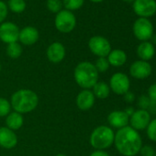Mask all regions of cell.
I'll use <instances>...</instances> for the list:
<instances>
[{
    "mask_svg": "<svg viewBox=\"0 0 156 156\" xmlns=\"http://www.w3.org/2000/svg\"><path fill=\"white\" fill-rule=\"evenodd\" d=\"M9 9L14 13H21L26 9V2L24 0H9L8 3Z\"/></svg>",
    "mask_w": 156,
    "mask_h": 156,
    "instance_id": "23",
    "label": "cell"
},
{
    "mask_svg": "<svg viewBox=\"0 0 156 156\" xmlns=\"http://www.w3.org/2000/svg\"><path fill=\"white\" fill-rule=\"evenodd\" d=\"M124 99H125V101L128 102V103H132V102L135 100V96H134L133 93L128 91L126 94H124Z\"/></svg>",
    "mask_w": 156,
    "mask_h": 156,
    "instance_id": "33",
    "label": "cell"
},
{
    "mask_svg": "<svg viewBox=\"0 0 156 156\" xmlns=\"http://www.w3.org/2000/svg\"><path fill=\"white\" fill-rule=\"evenodd\" d=\"M148 98L152 104L156 105V84H152L151 86H150L148 89Z\"/></svg>",
    "mask_w": 156,
    "mask_h": 156,
    "instance_id": "32",
    "label": "cell"
},
{
    "mask_svg": "<svg viewBox=\"0 0 156 156\" xmlns=\"http://www.w3.org/2000/svg\"><path fill=\"white\" fill-rule=\"evenodd\" d=\"M76 25L75 16L69 10L63 9L57 13L55 18V27L62 33L71 32Z\"/></svg>",
    "mask_w": 156,
    "mask_h": 156,
    "instance_id": "5",
    "label": "cell"
},
{
    "mask_svg": "<svg viewBox=\"0 0 156 156\" xmlns=\"http://www.w3.org/2000/svg\"><path fill=\"white\" fill-rule=\"evenodd\" d=\"M146 129H147L148 138L151 140L156 142V119L151 120L149 125H148V127Z\"/></svg>",
    "mask_w": 156,
    "mask_h": 156,
    "instance_id": "28",
    "label": "cell"
},
{
    "mask_svg": "<svg viewBox=\"0 0 156 156\" xmlns=\"http://www.w3.org/2000/svg\"><path fill=\"white\" fill-rule=\"evenodd\" d=\"M155 113H156V111H155Z\"/></svg>",
    "mask_w": 156,
    "mask_h": 156,
    "instance_id": "42",
    "label": "cell"
},
{
    "mask_svg": "<svg viewBox=\"0 0 156 156\" xmlns=\"http://www.w3.org/2000/svg\"><path fill=\"white\" fill-rule=\"evenodd\" d=\"M134 109H133V108H126V110H125V113L129 116V117H130L133 113H134Z\"/></svg>",
    "mask_w": 156,
    "mask_h": 156,
    "instance_id": "35",
    "label": "cell"
},
{
    "mask_svg": "<svg viewBox=\"0 0 156 156\" xmlns=\"http://www.w3.org/2000/svg\"><path fill=\"white\" fill-rule=\"evenodd\" d=\"M155 54V48L150 41H142L137 47V55L141 61L148 62Z\"/></svg>",
    "mask_w": 156,
    "mask_h": 156,
    "instance_id": "18",
    "label": "cell"
},
{
    "mask_svg": "<svg viewBox=\"0 0 156 156\" xmlns=\"http://www.w3.org/2000/svg\"><path fill=\"white\" fill-rule=\"evenodd\" d=\"M108 61L109 62V65L119 67L125 64L127 61V54L124 51L116 49L109 52V54L108 55Z\"/></svg>",
    "mask_w": 156,
    "mask_h": 156,
    "instance_id": "19",
    "label": "cell"
},
{
    "mask_svg": "<svg viewBox=\"0 0 156 156\" xmlns=\"http://www.w3.org/2000/svg\"><path fill=\"white\" fill-rule=\"evenodd\" d=\"M47 57L53 63L61 62L65 57V48L60 42L51 43L47 49Z\"/></svg>",
    "mask_w": 156,
    "mask_h": 156,
    "instance_id": "16",
    "label": "cell"
},
{
    "mask_svg": "<svg viewBox=\"0 0 156 156\" xmlns=\"http://www.w3.org/2000/svg\"><path fill=\"white\" fill-rule=\"evenodd\" d=\"M85 0H63L62 5L66 9V10L72 11V10H76L79 9L83 4Z\"/></svg>",
    "mask_w": 156,
    "mask_h": 156,
    "instance_id": "24",
    "label": "cell"
},
{
    "mask_svg": "<svg viewBox=\"0 0 156 156\" xmlns=\"http://www.w3.org/2000/svg\"><path fill=\"white\" fill-rule=\"evenodd\" d=\"M18 143V136L14 130L8 127L0 128V146L5 149H12Z\"/></svg>",
    "mask_w": 156,
    "mask_h": 156,
    "instance_id": "13",
    "label": "cell"
},
{
    "mask_svg": "<svg viewBox=\"0 0 156 156\" xmlns=\"http://www.w3.org/2000/svg\"><path fill=\"white\" fill-rule=\"evenodd\" d=\"M151 121V115L148 110L138 109L129 117L130 127L135 130L145 129Z\"/></svg>",
    "mask_w": 156,
    "mask_h": 156,
    "instance_id": "11",
    "label": "cell"
},
{
    "mask_svg": "<svg viewBox=\"0 0 156 156\" xmlns=\"http://www.w3.org/2000/svg\"><path fill=\"white\" fill-rule=\"evenodd\" d=\"M90 1L94 2V3H99V2H102L104 0H90Z\"/></svg>",
    "mask_w": 156,
    "mask_h": 156,
    "instance_id": "38",
    "label": "cell"
},
{
    "mask_svg": "<svg viewBox=\"0 0 156 156\" xmlns=\"http://www.w3.org/2000/svg\"><path fill=\"white\" fill-rule=\"evenodd\" d=\"M114 143L118 151L124 156H135L142 147L140 135L129 126L119 129L116 132Z\"/></svg>",
    "mask_w": 156,
    "mask_h": 156,
    "instance_id": "1",
    "label": "cell"
},
{
    "mask_svg": "<svg viewBox=\"0 0 156 156\" xmlns=\"http://www.w3.org/2000/svg\"><path fill=\"white\" fill-rule=\"evenodd\" d=\"M94 65L98 73H104L109 68V62L106 57H98Z\"/></svg>",
    "mask_w": 156,
    "mask_h": 156,
    "instance_id": "25",
    "label": "cell"
},
{
    "mask_svg": "<svg viewBox=\"0 0 156 156\" xmlns=\"http://www.w3.org/2000/svg\"><path fill=\"white\" fill-rule=\"evenodd\" d=\"M90 156H110V155L103 150H96L90 154Z\"/></svg>",
    "mask_w": 156,
    "mask_h": 156,
    "instance_id": "34",
    "label": "cell"
},
{
    "mask_svg": "<svg viewBox=\"0 0 156 156\" xmlns=\"http://www.w3.org/2000/svg\"><path fill=\"white\" fill-rule=\"evenodd\" d=\"M93 94L95 98H99V99H106L110 93V88L109 86H108L104 82H98L94 87H93Z\"/></svg>",
    "mask_w": 156,
    "mask_h": 156,
    "instance_id": "21",
    "label": "cell"
},
{
    "mask_svg": "<svg viewBox=\"0 0 156 156\" xmlns=\"http://www.w3.org/2000/svg\"><path fill=\"white\" fill-rule=\"evenodd\" d=\"M8 5L3 1H0V23H2L6 20L8 16Z\"/></svg>",
    "mask_w": 156,
    "mask_h": 156,
    "instance_id": "31",
    "label": "cell"
},
{
    "mask_svg": "<svg viewBox=\"0 0 156 156\" xmlns=\"http://www.w3.org/2000/svg\"><path fill=\"white\" fill-rule=\"evenodd\" d=\"M151 43L156 44V35H152L151 38Z\"/></svg>",
    "mask_w": 156,
    "mask_h": 156,
    "instance_id": "36",
    "label": "cell"
},
{
    "mask_svg": "<svg viewBox=\"0 0 156 156\" xmlns=\"http://www.w3.org/2000/svg\"><path fill=\"white\" fill-rule=\"evenodd\" d=\"M133 34L141 41H148L153 35V25L148 20L144 18H139L133 24Z\"/></svg>",
    "mask_w": 156,
    "mask_h": 156,
    "instance_id": "6",
    "label": "cell"
},
{
    "mask_svg": "<svg viewBox=\"0 0 156 156\" xmlns=\"http://www.w3.org/2000/svg\"><path fill=\"white\" fill-rule=\"evenodd\" d=\"M108 121L111 127L119 129L128 126L129 122V117L125 113V111L115 110L109 113L108 116Z\"/></svg>",
    "mask_w": 156,
    "mask_h": 156,
    "instance_id": "15",
    "label": "cell"
},
{
    "mask_svg": "<svg viewBox=\"0 0 156 156\" xmlns=\"http://www.w3.org/2000/svg\"><path fill=\"white\" fill-rule=\"evenodd\" d=\"M133 11L140 18L148 19L156 13L155 0H135L132 5Z\"/></svg>",
    "mask_w": 156,
    "mask_h": 156,
    "instance_id": "9",
    "label": "cell"
},
{
    "mask_svg": "<svg viewBox=\"0 0 156 156\" xmlns=\"http://www.w3.org/2000/svg\"><path fill=\"white\" fill-rule=\"evenodd\" d=\"M24 123V119H23V116L22 114L19 113V112H10L6 119V124L7 127L12 130H18L20 129Z\"/></svg>",
    "mask_w": 156,
    "mask_h": 156,
    "instance_id": "20",
    "label": "cell"
},
{
    "mask_svg": "<svg viewBox=\"0 0 156 156\" xmlns=\"http://www.w3.org/2000/svg\"><path fill=\"white\" fill-rule=\"evenodd\" d=\"M151 65L145 61H136L129 67V73L136 79H145L151 73Z\"/></svg>",
    "mask_w": 156,
    "mask_h": 156,
    "instance_id": "12",
    "label": "cell"
},
{
    "mask_svg": "<svg viewBox=\"0 0 156 156\" xmlns=\"http://www.w3.org/2000/svg\"><path fill=\"white\" fill-rule=\"evenodd\" d=\"M19 40L24 45H33L39 40V31L34 27H25L20 30Z\"/></svg>",
    "mask_w": 156,
    "mask_h": 156,
    "instance_id": "17",
    "label": "cell"
},
{
    "mask_svg": "<svg viewBox=\"0 0 156 156\" xmlns=\"http://www.w3.org/2000/svg\"><path fill=\"white\" fill-rule=\"evenodd\" d=\"M0 71H1V64H0Z\"/></svg>",
    "mask_w": 156,
    "mask_h": 156,
    "instance_id": "40",
    "label": "cell"
},
{
    "mask_svg": "<svg viewBox=\"0 0 156 156\" xmlns=\"http://www.w3.org/2000/svg\"><path fill=\"white\" fill-rule=\"evenodd\" d=\"M115 133L113 129L108 126L97 127L90 135V144L96 150H103L109 148L114 143Z\"/></svg>",
    "mask_w": 156,
    "mask_h": 156,
    "instance_id": "4",
    "label": "cell"
},
{
    "mask_svg": "<svg viewBox=\"0 0 156 156\" xmlns=\"http://www.w3.org/2000/svg\"><path fill=\"white\" fill-rule=\"evenodd\" d=\"M77 85L84 89H90L98 82V72L95 65L89 62H79L73 73Z\"/></svg>",
    "mask_w": 156,
    "mask_h": 156,
    "instance_id": "3",
    "label": "cell"
},
{
    "mask_svg": "<svg viewBox=\"0 0 156 156\" xmlns=\"http://www.w3.org/2000/svg\"><path fill=\"white\" fill-rule=\"evenodd\" d=\"M20 36V29L13 22H4L0 25V40L5 43L17 42Z\"/></svg>",
    "mask_w": 156,
    "mask_h": 156,
    "instance_id": "10",
    "label": "cell"
},
{
    "mask_svg": "<svg viewBox=\"0 0 156 156\" xmlns=\"http://www.w3.org/2000/svg\"><path fill=\"white\" fill-rule=\"evenodd\" d=\"M47 8L52 13H58L62 10V2L61 0H47Z\"/></svg>",
    "mask_w": 156,
    "mask_h": 156,
    "instance_id": "27",
    "label": "cell"
},
{
    "mask_svg": "<svg viewBox=\"0 0 156 156\" xmlns=\"http://www.w3.org/2000/svg\"><path fill=\"white\" fill-rule=\"evenodd\" d=\"M96 98L89 89L82 90L76 97V105L80 110L86 111L90 109L95 104Z\"/></svg>",
    "mask_w": 156,
    "mask_h": 156,
    "instance_id": "14",
    "label": "cell"
},
{
    "mask_svg": "<svg viewBox=\"0 0 156 156\" xmlns=\"http://www.w3.org/2000/svg\"><path fill=\"white\" fill-rule=\"evenodd\" d=\"M122 1H124L126 3H133L135 0H122Z\"/></svg>",
    "mask_w": 156,
    "mask_h": 156,
    "instance_id": "37",
    "label": "cell"
},
{
    "mask_svg": "<svg viewBox=\"0 0 156 156\" xmlns=\"http://www.w3.org/2000/svg\"><path fill=\"white\" fill-rule=\"evenodd\" d=\"M140 155L141 156H154L155 155V151L154 149L150 146V145H144L140 148Z\"/></svg>",
    "mask_w": 156,
    "mask_h": 156,
    "instance_id": "30",
    "label": "cell"
},
{
    "mask_svg": "<svg viewBox=\"0 0 156 156\" xmlns=\"http://www.w3.org/2000/svg\"><path fill=\"white\" fill-rule=\"evenodd\" d=\"M11 108L16 112L20 114H26L33 111L38 104V95L30 89H20L16 91L11 97Z\"/></svg>",
    "mask_w": 156,
    "mask_h": 156,
    "instance_id": "2",
    "label": "cell"
},
{
    "mask_svg": "<svg viewBox=\"0 0 156 156\" xmlns=\"http://www.w3.org/2000/svg\"><path fill=\"white\" fill-rule=\"evenodd\" d=\"M7 54L12 59H18L22 54V47L18 42H13L8 44L7 47Z\"/></svg>",
    "mask_w": 156,
    "mask_h": 156,
    "instance_id": "22",
    "label": "cell"
},
{
    "mask_svg": "<svg viewBox=\"0 0 156 156\" xmlns=\"http://www.w3.org/2000/svg\"><path fill=\"white\" fill-rule=\"evenodd\" d=\"M11 110V104L4 98H0V117H7Z\"/></svg>",
    "mask_w": 156,
    "mask_h": 156,
    "instance_id": "26",
    "label": "cell"
},
{
    "mask_svg": "<svg viewBox=\"0 0 156 156\" xmlns=\"http://www.w3.org/2000/svg\"><path fill=\"white\" fill-rule=\"evenodd\" d=\"M151 102L150 98H148V96L141 95L138 99V105L140 108V109H144V110L149 109V108L151 107Z\"/></svg>",
    "mask_w": 156,
    "mask_h": 156,
    "instance_id": "29",
    "label": "cell"
},
{
    "mask_svg": "<svg viewBox=\"0 0 156 156\" xmlns=\"http://www.w3.org/2000/svg\"><path fill=\"white\" fill-rule=\"evenodd\" d=\"M88 47L91 52L98 57H107L111 51L110 42L102 36H94L89 40Z\"/></svg>",
    "mask_w": 156,
    "mask_h": 156,
    "instance_id": "7",
    "label": "cell"
},
{
    "mask_svg": "<svg viewBox=\"0 0 156 156\" xmlns=\"http://www.w3.org/2000/svg\"><path fill=\"white\" fill-rule=\"evenodd\" d=\"M154 156H156V153H155V155H154Z\"/></svg>",
    "mask_w": 156,
    "mask_h": 156,
    "instance_id": "41",
    "label": "cell"
},
{
    "mask_svg": "<svg viewBox=\"0 0 156 156\" xmlns=\"http://www.w3.org/2000/svg\"><path fill=\"white\" fill-rule=\"evenodd\" d=\"M56 156H66L65 154H62V153H60V154H57Z\"/></svg>",
    "mask_w": 156,
    "mask_h": 156,
    "instance_id": "39",
    "label": "cell"
},
{
    "mask_svg": "<svg viewBox=\"0 0 156 156\" xmlns=\"http://www.w3.org/2000/svg\"><path fill=\"white\" fill-rule=\"evenodd\" d=\"M130 87L129 79L127 74L123 73H114L109 81V88L117 95L126 94Z\"/></svg>",
    "mask_w": 156,
    "mask_h": 156,
    "instance_id": "8",
    "label": "cell"
}]
</instances>
